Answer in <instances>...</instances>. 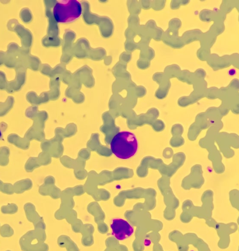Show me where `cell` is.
<instances>
[{
	"mask_svg": "<svg viewBox=\"0 0 239 251\" xmlns=\"http://www.w3.org/2000/svg\"><path fill=\"white\" fill-rule=\"evenodd\" d=\"M138 142L135 135L129 131H122L116 133L110 142L112 153L117 158L128 159L137 152Z\"/></svg>",
	"mask_w": 239,
	"mask_h": 251,
	"instance_id": "1",
	"label": "cell"
},
{
	"mask_svg": "<svg viewBox=\"0 0 239 251\" xmlns=\"http://www.w3.org/2000/svg\"><path fill=\"white\" fill-rule=\"evenodd\" d=\"M2 136H3L2 131V130L1 129V128H0V140L2 139Z\"/></svg>",
	"mask_w": 239,
	"mask_h": 251,
	"instance_id": "3",
	"label": "cell"
},
{
	"mask_svg": "<svg viewBox=\"0 0 239 251\" xmlns=\"http://www.w3.org/2000/svg\"><path fill=\"white\" fill-rule=\"evenodd\" d=\"M112 234L118 240H125L132 235L134 232L133 227L126 220L115 218L110 224Z\"/></svg>",
	"mask_w": 239,
	"mask_h": 251,
	"instance_id": "2",
	"label": "cell"
}]
</instances>
